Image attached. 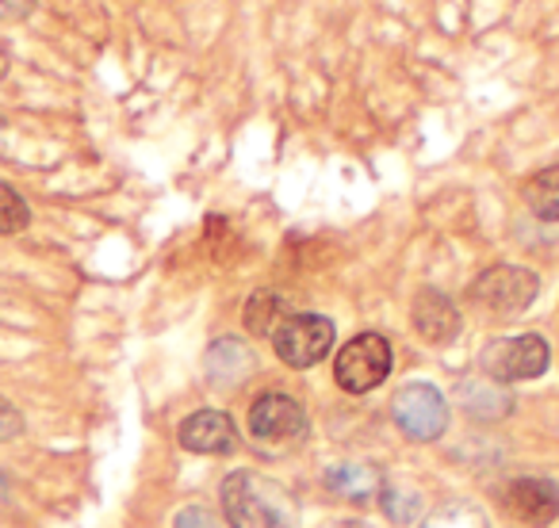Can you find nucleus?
Wrapping results in <instances>:
<instances>
[{
  "instance_id": "nucleus-1",
  "label": "nucleus",
  "mask_w": 559,
  "mask_h": 528,
  "mask_svg": "<svg viewBox=\"0 0 559 528\" xmlns=\"http://www.w3.org/2000/svg\"><path fill=\"white\" fill-rule=\"evenodd\" d=\"M223 513L230 528H296V502L261 471H234L223 482Z\"/></svg>"
},
{
  "instance_id": "nucleus-2",
  "label": "nucleus",
  "mask_w": 559,
  "mask_h": 528,
  "mask_svg": "<svg viewBox=\"0 0 559 528\" xmlns=\"http://www.w3.org/2000/svg\"><path fill=\"white\" fill-rule=\"evenodd\" d=\"M467 296H472V303L479 311L495 314V319H518L540 296V276L528 273V268H518V264H498V268H487L472 284Z\"/></svg>"
},
{
  "instance_id": "nucleus-3",
  "label": "nucleus",
  "mask_w": 559,
  "mask_h": 528,
  "mask_svg": "<svg viewBox=\"0 0 559 528\" xmlns=\"http://www.w3.org/2000/svg\"><path fill=\"white\" fill-rule=\"evenodd\" d=\"M391 375V345L380 334H360L337 352L334 380L349 395H368Z\"/></svg>"
},
{
  "instance_id": "nucleus-4",
  "label": "nucleus",
  "mask_w": 559,
  "mask_h": 528,
  "mask_svg": "<svg viewBox=\"0 0 559 528\" xmlns=\"http://www.w3.org/2000/svg\"><path fill=\"white\" fill-rule=\"evenodd\" d=\"M272 349L288 368H314L334 349V322L322 314H288L272 334Z\"/></svg>"
},
{
  "instance_id": "nucleus-5",
  "label": "nucleus",
  "mask_w": 559,
  "mask_h": 528,
  "mask_svg": "<svg viewBox=\"0 0 559 528\" xmlns=\"http://www.w3.org/2000/svg\"><path fill=\"white\" fill-rule=\"evenodd\" d=\"M391 413H395V425L403 429L406 441L418 444L437 441L444 433V425H449V403L429 383H406L395 395V403H391Z\"/></svg>"
},
{
  "instance_id": "nucleus-6",
  "label": "nucleus",
  "mask_w": 559,
  "mask_h": 528,
  "mask_svg": "<svg viewBox=\"0 0 559 528\" xmlns=\"http://www.w3.org/2000/svg\"><path fill=\"white\" fill-rule=\"evenodd\" d=\"M548 360H551V352L544 337L521 334V337H506V341L487 345V352H483V372L495 383H521V380L544 375Z\"/></svg>"
},
{
  "instance_id": "nucleus-7",
  "label": "nucleus",
  "mask_w": 559,
  "mask_h": 528,
  "mask_svg": "<svg viewBox=\"0 0 559 528\" xmlns=\"http://www.w3.org/2000/svg\"><path fill=\"white\" fill-rule=\"evenodd\" d=\"M249 429H253L257 441H296L307 429L304 406L292 395H261L249 410Z\"/></svg>"
},
{
  "instance_id": "nucleus-8",
  "label": "nucleus",
  "mask_w": 559,
  "mask_h": 528,
  "mask_svg": "<svg viewBox=\"0 0 559 528\" xmlns=\"http://www.w3.org/2000/svg\"><path fill=\"white\" fill-rule=\"evenodd\" d=\"M506 513L528 528H544L559 517V490L548 479H518L502 494Z\"/></svg>"
},
{
  "instance_id": "nucleus-9",
  "label": "nucleus",
  "mask_w": 559,
  "mask_h": 528,
  "mask_svg": "<svg viewBox=\"0 0 559 528\" xmlns=\"http://www.w3.org/2000/svg\"><path fill=\"white\" fill-rule=\"evenodd\" d=\"M177 441L195 456H226L234 452L238 436H234V421L223 410H195L192 418L180 421Z\"/></svg>"
},
{
  "instance_id": "nucleus-10",
  "label": "nucleus",
  "mask_w": 559,
  "mask_h": 528,
  "mask_svg": "<svg viewBox=\"0 0 559 528\" xmlns=\"http://www.w3.org/2000/svg\"><path fill=\"white\" fill-rule=\"evenodd\" d=\"M411 319H414V329L421 334V341H429V345H449L452 337L460 334L456 307H452L449 296H441V291H433V288L418 291V299H414V307H411Z\"/></svg>"
},
{
  "instance_id": "nucleus-11",
  "label": "nucleus",
  "mask_w": 559,
  "mask_h": 528,
  "mask_svg": "<svg viewBox=\"0 0 559 528\" xmlns=\"http://www.w3.org/2000/svg\"><path fill=\"white\" fill-rule=\"evenodd\" d=\"M525 203L536 218L559 223V165L533 172V177L525 180Z\"/></svg>"
},
{
  "instance_id": "nucleus-12",
  "label": "nucleus",
  "mask_w": 559,
  "mask_h": 528,
  "mask_svg": "<svg viewBox=\"0 0 559 528\" xmlns=\"http://www.w3.org/2000/svg\"><path fill=\"white\" fill-rule=\"evenodd\" d=\"M326 487L334 490L337 497H353V502H360V497H368V494L380 490V475H376L368 464H337L326 471Z\"/></svg>"
},
{
  "instance_id": "nucleus-13",
  "label": "nucleus",
  "mask_w": 559,
  "mask_h": 528,
  "mask_svg": "<svg viewBox=\"0 0 559 528\" xmlns=\"http://www.w3.org/2000/svg\"><path fill=\"white\" fill-rule=\"evenodd\" d=\"M284 319H288V307H284L280 296H272V291H257L246 303V329L253 337H272Z\"/></svg>"
},
{
  "instance_id": "nucleus-14",
  "label": "nucleus",
  "mask_w": 559,
  "mask_h": 528,
  "mask_svg": "<svg viewBox=\"0 0 559 528\" xmlns=\"http://www.w3.org/2000/svg\"><path fill=\"white\" fill-rule=\"evenodd\" d=\"M418 528H490V520L475 502H444Z\"/></svg>"
},
{
  "instance_id": "nucleus-15",
  "label": "nucleus",
  "mask_w": 559,
  "mask_h": 528,
  "mask_svg": "<svg viewBox=\"0 0 559 528\" xmlns=\"http://www.w3.org/2000/svg\"><path fill=\"white\" fill-rule=\"evenodd\" d=\"M27 223H32V207L24 203V195L0 184V233H20L27 230Z\"/></svg>"
},
{
  "instance_id": "nucleus-16",
  "label": "nucleus",
  "mask_w": 559,
  "mask_h": 528,
  "mask_svg": "<svg viewBox=\"0 0 559 528\" xmlns=\"http://www.w3.org/2000/svg\"><path fill=\"white\" fill-rule=\"evenodd\" d=\"M383 509H388L391 520H399V525H411L414 513H418V497L406 494V490H388V494H383Z\"/></svg>"
},
{
  "instance_id": "nucleus-17",
  "label": "nucleus",
  "mask_w": 559,
  "mask_h": 528,
  "mask_svg": "<svg viewBox=\"0 0 559 528\" xmlns=\"http://www.w3.org/2000/svg\"><path fill=\"white\" fill-rule=\"evenodd\" d=\"M24 433V413L9 403V398H0V441H12V436Z\"/></svg>"
},
{
  "instance_id": "nucleus-18",
  "label": "nucleus",
  "mask_w": 559,
  "mask_h": 528,
  "mask_svg": "<svg viewBox=\"0 0 559 528\" xmlns=\"http://www.w3.org/2000/svg\"><path fill=\"white\" fill-rule=\"evenodd\" d=\"M173 525H177V528H218L215 517H211L203 505H188V509H180Z\"/></svg>"
},
{
  "instance_id": "nucleus-19",
  "label": "nucleus",
  "mask_w": 559,
  "mask_h": 528,
  "mask_svg": "<svg viewBox=\"0 0 559 528\" xmlns=\"http://www.w3.org/2000/svg\"><path fill=\"white\" fill-rule=\"evenodd\" d=\"M35 12V0H0V20L4 24H20Z\"/></svg>"
},
{
  "instance_id": "nucleus-20",
  "label": "nucleus",
  "mask_w": 559,
  "mask_h": 528,
  "mask_svg": "<svg viewBox=\"0 0 559 528\" xmlns=\"http://www.w3.org/2000/svg\"><path fill=\"white\" fill-rule=\"evenodd\" d=\"M4 73H9V47L0 43V81H4Z\"/></svg>"
},
{
  "instance_id": "nucleus-21",
  "label": "nucleus",
  "mask_w": 559,
  "mask_h": 528,
  "mask_svg": "<svg viewBox=\"0 0 559 528\" xmlns=\"http://www.w3.org/2000/svg\"><path fill=\"white\" fill-rule=\"evenodd\" d=\"M330 528H372L368 520H337V525H330Z\"/></svg>"
}]
</instances>
